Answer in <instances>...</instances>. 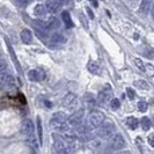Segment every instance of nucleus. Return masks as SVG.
<instances>
[{"instance_id": "1", "label": "nucleus", "mask_w": 154, "mask_h": 154, "mask_svg": "<svg viewBox=\"0 0 154 154\" xmlns=\"http://www.w3.org/2000/svg\"><path fill=\"white\" fill-rule=\"evenodd\" d=\"M67 119H69V116L65 112H63V111L54 112V115L51 116V119H50V126L54 130L67 133L69 130L71 129V125L69 124Z\"/></svg>"}, {"instance_id": "2", "label": "nucleus", "mask_w": 154, "mask_h": 154, "mask_svg": "<svg viewBox=\"0 0 154 154\" xmlns=\"http://www.w3.org/2000/svg\"><path fill=\"white\" fill-rule=\"evenodd\" d=\"M104 118H106V116H104L103 112H101V111H93L92 114H89V116L87 117L86 125L89 128V130L97 129L101 124H103Z\"/></svg>"}, {"instance_id": "3", "label": "nucleus", "mask_w": 154, "mask_h": 154, "mask_svg": "<svg viewBox=\"0 0 154 154\" xmlns=\"http://www.w3.org/2000/svg\"><path fill=\"white\" fill-rule=\"evenodd\" d=\"M115 125L112 123H103L99 126V130H97V136L101 139H110L114 134H115Z\"/></svg>"}, {"instance_id": "4", "label": "nucleus", "mask_w": 154, "mask_h": 154, "mask_svg": "<svg viewBox=\"0 0 154 154\" xmlns=\"http://www.w3.org/2000/svg\"><path fill=\"white\" fill-rule=\"evenodd\" d=\"M54 149L57 151L58 154H73L72 146L65 143L64 139H60V137L56 136L54 137Z\"/></svg>"}, {"instance_id": "5", "label": "nucleus", "mask_w": 154, "mask_h": 154, "mask_svg": "<svg viewBox=\"0 0 154 154\" xmlns=\"http://www.w3.org/2000/svg\"><path fill=\"white\" fill-rule=\"evenodd\" d=\"M108 147L111 151H121L122 148L125 147V140H124L122 134H114L111 138L109 139Z\"/></svg>"}, {"instance_id": "6", "label": "nucleus", "mask_w": 154, "mask_h": 154, "mask_svg": "<svg viewBox=\"0 0 154 154\" xmlns=\"http://www.w3.org/2000/svg\"><path fill=\"white\" fill-rule=\"evenodd\" d=\"M21 132L23 136H26L27 138L32 137L35 133V125L31 122V119H24L21 125Z\"/></svg>"}, {"instance_id": "7", "label": "nucleus", "mask_w": 154, "mask_h": 154, "mask_svg": "<svg viewBox=\"0 0 154 154\" xmlns=\"http://www.w3.org/2000/svg\"><path fill=\"white\" fill-rule=\"evenodd\" d=\"M14 82H15L14 78L9 74V72H8L7 69H0V84L1 85L6 86V87H11V86L14 85Z\"/></svg>"}, {"instance_id": "8", "label": "nucleus", "mask_w": 154, "mask_h": 154, "mask_svg": "<svg viewBox=\"0 0 154 154\" xmlns=\"http://www.w3.org/2000/svg\"><path fill=\"white\" fill-rule=\"evenodd\" d=\"M63 104L67 109H75L78 107V96L73 93H69L65 95Z\"/></svg>"}, {"instance_id": "9", "label": "nucleus", "mask_w": 154, "mask_h": 154, "mask_svg": "<svg viewBox=\"0 0 154 154\" xmlns=\"http://www.w3.org/2000/svg\"><path fill=\"white\" fill-rule=\"evenodd\" d=\"M82 118H84V110H75V112L69 117L67 122L71 126L75 128L78 125L82 124Z\"/></svg>"}, {"instance_id": "10", "label": "nucleus", "mask_w": 154, "mask_h": 154, "mask_svg": "<svg viewBox=\"0 0 154 154\" xmlns=\"http://www.w3.org/2000/svg\"><path fill=\"white\" fill-rule=\"evenodd\" d=\"M28 78L30 79L31 81H42L45 79V73L41 69H31L28 73Z\"/></svg>"}, {"instance_id": "11", "label": "nucleus", "mask_w": 154, "mask_h": 154, "mask_svg": "<svg viewBox=\"0 0 154 154\" xmlns=\"http://www.w3.org/2000/svg\"><path fill=\"white\" fill-rule=\"evenodd\" d=\"M111 95H112V92H111V89H110V88L103 89V91H101V92L99 93L97 100H99V102H100V103L104 104V103H107V102L110 100Z\"/></svg>"}, {"instance_id": "12", "label": "nucleus", "mask_w": 154, "mask_h": 154, "mask_svg": "<svg viewBox=\"0 0 154 154\" xmlns=\"http://www.w3.org/2000/svg\"><path fill=\"white\" fill-rule=\"evenodd\" d=\"M60 7H62V5L57 0H50V1H48L45 6L46 11H49L50 13H58L60 11Z\"/></svg>"}, {"instance_id": "13", "label": "nucleus", "mask_w": 154, "mask_h": 154, "mask_svg": "<svg viewBox=\"0 0 154 154\" xmlns=\"http://www.w3.org/2000/svg\"><path fill=\"white\" fill-rule=\"evenodd\" d=\"M21 41H22L24 44H29L31 43V41H32V34H31V31L29 29H23L21 31Z\"/></svg>"}, {"instance_id": "14", "label": "nucleus", "mask_w": 154, "mask_h": 154, "mask_svg": "<svg viewBox=\"0 0 154 154\" xmlns=\"http://www.w3.org/2000/svg\"><path fill=\"white\" fill-rule=\"evenodd\" d=\"M7 49H8V51H9V54H11V57H12L13 62H14V65H15V67H16V69H17V72H19V73H21V72H22V69H21V66H20V64H19V60L16 59L15 52H14L13 48H12V45H11L8 42H7Z\"/></svg>"}, {"instance_id": "15", "label": "nucleus", "mask_w": 154, "mask_h": 154, "mask_svg": "<svg viewBox=\"0 0 154 154\" xmlns=\"http://www.w3.org/2000/svg\"><path fill=\"white\" fill-rule=\"evenodd\" d=\"M50 42L52 44H56V45H59V44H64L66 42V38L63 36L62 34H54L50 38Z\"/></svg>"}, {"instance_id": "16", "label": "nucleus", "mask_w": 154, "mask_h": 154, "mask_svg": "<svg viewBox=\"0 0 154 154\" xmlns=\"http://www.w3.org/2000/svg\"><path fill=\"white\" fill-rule=\"evenodd\" d=\"M87 69L89 72H92L94 74H99L100 73V65L94 60H89L88 62V65H87Z\"/></svg>"}, {"instance_id": "17", "label": "nucleus", "mask_w": 154, "mask_h": 154, "mask_svg": "<svg viewBox=\"0 0 154 154\" xmlns=\"http://www.w3.org/2000/svg\"><path fill=\"white\" fill-rule=\"evenodd\" d=\"M62 17L63 21H64V24L67 27V28H72L73 27V22H72V19H71V15L67 11H64L62 13Z\"/></svg>"}, {"instance_id": "18", "label": "nucleus", "mask_w": 154, "mask_h": 154, "mask_svg": "<svg viewBox=\"0 0 154 154\" xmlns=\"http://www.w3.org/2000/svg\"><path fill=\"white\" fill-rule=\"evenodd\" d=\"M59 26H60V23H59L57 17H51V19L49 20V22L46 23V28H48V29H52V30L58 29Z\"/></svg>"}, {"instance_id": "19", "label": "nucleus", "mask_w": 154, "mask_h": 154, "mask_svg": "<svg viewBox=\"0 0 154 154\" xmlns=\"http://www.w3.org/2000/svg\"><path fill=\"white\" fill-rule=\"evenodd\" d=\"M151 0H143L141 4H140V7H139V11L144 14H147L148 11L151 9Z\"/></svg>"}, {"instance_id": "20", "label": "nucleus", "mask_w": 154, "mask_h": 154, "mask_svg": "<svg viewBox=\"0 0 154 154\" xmlns=\"http://www.w3.org/2000/svg\"><path fill=\"white\" fill-rule=\"evenodd\" d=\"M126 125L131 129V130H136L138 128V119L134 117H129L126 121Z\"/></svg>"}, {"instance_id": "21", "label": "nucleus", "mask_w": 154, "mask_h": 154, "mask_svg": "<svg viewBox=\"0 0 154 154\" xmlns=\"http://www.w3.org/2000/svg\"><path fill=\"white\" fill-rule=\"evenodd\" d=\"M37 132H38V140L39 144H43V131H42V123H41V118H37Z\"/></svg>"}, {"instance_id": "22", "label": "nucleus", "mask_w": 154, "mask_h": 154, "mask_svg": "<svg viewBox=\"0 0 154 154\" xmlns=\"http://www.w3.org/2000/svg\"><path fill=\"white\" fill-rule=\"evenodd\" d=\"M134 86L140 88V89H149V85L147 84L145 80H137L134 82Z\"/></svg>"}, {"instance_id": "23", "label": "nucleus", "mask_w": 154, "mask_h": 154, "mask_svg": "<svg viewBox=\"0 0 154 154\" xmlns=\"http://www.w3.org/2000/svg\"><path fill=\"white\" fill-rule=\"evenodd\" d=\"M46 8L45 6H43V5H37L35 9H34V13H35V15H44V13H45Z\"/></svg>"}, {"instance_id": "24", "label": "nucleus", "mask_w": 154, "mask_h": 154, "mask_svg": "<svg viewBox=\"0 0 154 154\" xmlns=\"http://www.w3.org/2000/svg\"><path fill=\"white\" fill-rule=\"evenodd\" d=\"M141 128H143V130H149V128H151V119L149 118H147V117H144V118H141Z\"/></svg>"}, {"instance_id": "25", "label": "nucleus", "mask_w": 154, "mask_h": 154, "mask_svg": "<svg viewBox=\"0 0 154 154\" xmlns=\"http://www.w3.org/2000/svg\"><path fill=\"white\" fill-rule=\"evenodd\" d=\"M27 143H28V145L30 146L31 149H34V151L37 149V144H36V138H35V136L27 138Z\"/></svg>"}, {"instance_id": "26", "label": "nucleus", "mask_w": 154, "mask_h": 154, "mask_svg": "<svg viewBox=\"0 0 154 154\" xmlns=\"http://www.w3.org/2000/svg\"><path fill=\"white\" fill-rule=\"evenodd\" d=\"M110 107L114 109V110H117V109H119L121 107V102L118 99H112V100L110 101Z\"/></svg>"}, {"instance_id": "27", "label": "nucleus", "mask_w": 154, "mask_h": 154, "mask_svg": "<svg viewBox=\"0 0 154 154\" xmlns=\"http://www.w3.org/2000/svg\"><path fill=\"white\" fill-rule=\"evenodd\" d=\"M147 108H148L147 102H145V101H140V102H138V109L141 111V112H145V111L147 110Z\"/></svg>"}, {"instance_id": "28", "label": "nucleus", "mask_w": 154, "mask_h": 154, "mask_svg": "<svg viewBox=\"0 0 154 154\" xmlns=\"http://www.w3.org/2000/svg\"><path fill=\"white\" fill-rule=\"evenodd\" d=\"M134 64H136V66H137L140 71H145V66H144V64H143V62H141L140 59L136 58V59H134Z\"/></svg>"}, {"instance_id": "29", "label": "nucleus", "mask_w": 154, "mask_h": 154, "mask_svg": "<svg viewBox=\"0 0 154 154\" xmlns=\"http://www.w3.org/2000/svg\"><path fill=\"white\" fill-rule=\"evenodd\" d=\"M16 1H17V4H19L20 6H22V7L28 6V5L31 2V0H16Z\"/></svg>"}, {"instance_id": "30", "label": "nucleus", "mask_w": 154, "mask_h": 154, "mask_svg": "<svg viewBox=\"0 0 154 154\" xmlns=\"http://www.w3.org/2000/svg\"><path fill=\"white\" fill-rule=\"evenodd\" d=\"M126 93H128V96H129L130 99H134L136 94H134V91H133V89H131V88H128V89H126Z\"/></svg>"}, {"instance_id": "31", "label": "nucleus", "mask_w": 154, "mask_h": 154, "mask_svg": "<svg viewBox=\"0 0 154 154\" xmlns=\"http://www.w3.org/2000/svg\"><path fill=\"white\" fill-rule=\"evenodd\" d=\"M148 143H149L151 146L154 147V134H151V136L148 137Z\"/></svg>"}, {"instance_id": "32", "label": "nucleus", "mask_w": 154, "mask_h": 154, "mask_svg": "<svg viewBox=\"0 0 154 154\" xmlns=\"http://www.w3.org/2000/svg\"><path fill=\"white\" fill-rule=\"evenodd\" d=\"M6 69V62L2 60V59H0V69Z\"/></svg>"}, {"instance_id": "33", "label": "nucleus", "mask_w": 154, "mask_h": 154, "mask_svg": "<svg viewBox=\"0 0 154 154\" xmlns=\"http://www.w3.org/2000/svg\"><path fill=\"white\" fill-rule=\"evenodd\" d=\"M57 1H58L60 5H66V4H69L71 0H57Z\"/></svg>"}, {"instance_id": "34", "label": "nucleus", "mask_w": 154, "mask_h": 154, "mask_svg": "<svg viewBox=\"0 0 154 154\" xmlns=\"http://www.w3.org/2000/svg\"><path fill=\"white\" fill-rule=\"evenodd\" d=\"M86 11L88 12V14H89V16H91L92 19H94V14H93V12L91 11V8H89V7H86Z\"/></svg>"}, {"instance_id": "35", "label": "nucleus", "mask_w": 154, "mask_h": 154, "mask_svg": "<svg viewBox=\"0 0 154 154\" xmlns=\"http://www.w3.org/2000/svg\"><path fill=\"white\" fill-rule=\"evenodd\" d=\"M116 154H131L129 151H118Z\"/></svg>"}, {"instance_id": "36", "label": "nucleus", "mask_w": 154, "mask_h": 154, "mask_svg": "<svg viewBox=\"0 0 154 154\" xmlns=\"http://www.w3.org/2000/svg\"><path fill=\"white\" fill-rule=\"evenodd\" d=\"M152 16H153V20H154V5L153 7H152Z\"/></svg>"}, {"instance_id": "37", "label": "nucleus", "mask_w": 154, "mask_h": 154, "mask_svg": "<svg viewBox=\"0 0 154 154\" xmlns=\"http://www.w3.org/2000/svg\"><path fill=\"white\" fill-rule=\"evenodd\" d=\"M75 1H81V0H75Z\"/></svg>"}, {"instance_id": "38", "label": "nucleus", "mask_w": 154, "mask_h": 154, "mask_svg": "<svg viewBox=\"0 0 154 154\" xmlns=\"http://www.w3.org/2000/svg\"><path fill=\"white\" fill-rule=\"evenodd\" d=\"M0 54H1V51H0Z\"/></svg>"}]
</instances>
